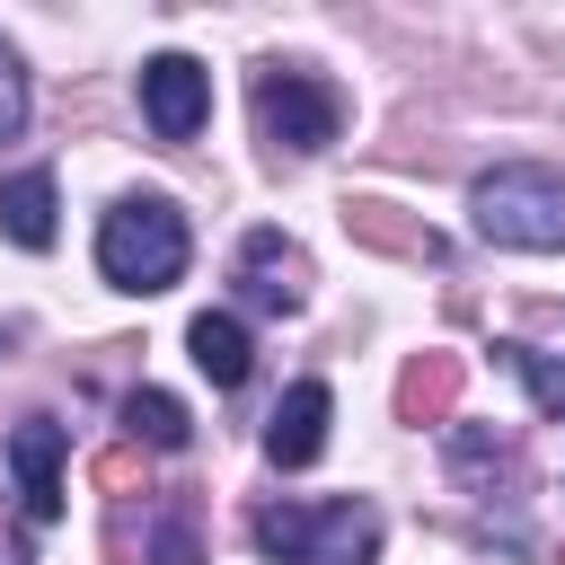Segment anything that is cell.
<instances>
[{"mask_svg": "<svg viewBox=\"0 0 565 565\" xmlns=\"http://www.w3.org/2000/svg\"><path fill=\"white\" fill-rule=\"evenodd\" d=\"M97 274L115 291H168L185 274V212L168 194H124L97 221Z\"/></svg>", "mask_w": 565, "mask_h": 565, "instance_id": "6da1fadb", "label": "cell"}, {"mask_svg": "<svg viewBox=\"0 0 565 565\" xmlns=\"http://www.w3.org/2000/svg\"><path fill=\"white\" fill-rule=\"evenodd\" d=\"M468 221H477V238H494V247H530V256L565 247V168H530V159L486 168V177L468 185Z\"/></svg>", "mask_w": 565, "mask_h": 565, "instance_id": "7a4b0ae2", "label": "cell"}, {"mask_svg": "<svg viewBox=\"0 0 565 565\" xmlns=\"http://www.w3.org/2000/svg\"><path fill=\"white\" fill-rule=\"evenodd\" d=\"M256 547L274 565H371L380 556V512L371 503H265Z\"/></svg>", "mask_w": 565, "mask_h": 565, "instance_id": "3957f363", "label": "cell"}, {"mask_svg": "<svg viewBox=\"0 0 565 565\" xmlns=\"http://www.w3.org/2000/svg\"><path fill=\"white\" fill-rule=\"evenodd\" d=\"M256 132H265L274 150H327V141L344 132V97H335L327 79H309V71L265 62V71H256Z\"/></svg>", "mask_w": 565, "mask_h": 565, "instance_id": "277c9868", "label": "cell"}, {"mask_svg": "<svg viewBox=\"0 0 565 565\" xmlns=\"http://www.w3.org/2000/svg\"><path fill=\"white\" fill-rule=\"evenodd\" d=\"M141 115H150L159 141H194L203 115H212V71H203L194 53H159V62H141Z\"/></svg>", "mask_w": 565, "mask_h": 565, "instance_id": "5b68a950", "label": "cell"}, {"mask_svg": "<svg viewBox=\"0 0 565 565\" xmlns=\"http://www.w3.org/2000/svg\"><path fill=\"white\" fill-rule=\"evenodd\" d=\"M238 291H247L256 309L291 318V309L309 300V256H300L282 230H247V238H238Z\"/></svg>", "mask_w": 565, "mask_h": 565, "instance_id": "8992f818", "label": "cell"}, {"mask_svg": "<svg viewBox=\"0 0 565 565\" xmlns=\"http://www.w3.org/2000/svg\"><path fill=\"white\" fill-rule=\"evenodd\" d=\"M327 380H300V388H282V406L265 415V459L274 468H309L318 450H327Z\"/></svg>", "mask_w": 565, "mask_h": 565, "instance_id": "52a82bcc", "label": "cell"}, {"mask_svg": "<svg viewBox=\"0 0 565 565\" xmlns=\"http://www.w3.org/2000/svg\"><path fill=\"white\" fill-rule=\"evenodd\" d=\"M9 459H18L26 521H53V512H62V424H53V415H26V424L9 433Z\"/></svg>", "mask_w": 565, "mask_h": 565, "instance_id": "ba28073f", "label": "cell"}, {"mask_svg": "<svg viewBox=\"0 0 565 565\" xmlns=\"http://www.w3.org/2000/svg\"><path fill=\"white\" fill-rule=\"evenodd\" d=\"M344 230L362 238V247H380V256H406V265H441L450 247H441V230H424V221H406L397 203H380V194H353L344 203Z\"/></svg>", "mask_w": 565, "mask_h": 565, "instance_id": "9c48e42d", "label": "cell"}, {"mask_svg": "<svg viewBox=\"0 0 565 565\" xmlns=\"http://www.w3.org/2000/svg\"><path fill=\"white\" fill-rule=\"evenodd\" d=\"M459 353H415L406 371H397V424H450V406H459Z\"/></svg>", "mask_w": 565, "mask_h": 565, "instance_id": "30bf717a", "label": "cell"}, {"mask_svg": "<svg viewBox=\"0 0 565 565\" xmlns=\"http://www.w3.org/2000/svg\"><path fill=\"white\" fill-rule=\"evenodd\" d=\"M185 353H194V371H203L212 388H238V380H247V327H238L230 309H203V318L185 327Z\"/></svg>", "mask_w": 565, "mask_h": 565, "instance_id": "8fae6325", "label": "cell"}, {"mask_svg": "<svg viewBox=\"0 0 565 565\" xmlns=\"http://www.w3.org/2000/svg\"><path fill=\"white\" fill-rule=\"evenodd\" d=\"M0 230L18 247H53V168H26L0 185Z\"/></svg>", "mask_w": 565, "mask_h": 565, "instance_id": "7c38bea8", "label": "cell"}, {"mask_svg": "<svg viewBox=\"0 0 565 565\" xmlns=\"http://www.w3.org/2000/svg\"><path fill=\"white\" fill-rule=\"evenodd\" d=\"M124 433L150 441V450H185L194 424H185V406H177L168 388H132V397H124Z\"/></svg>", "mask_w": 565, "mask_h": 565, "instance_id": "4fadbf2b", "label": "cell"}, {"mask_svg": "<svg viewBox=\"0 0 565 565\" xmlns=\"http://www.w3.org/2000/svg\"><path fill=\"white\" fill-rule=\"evenodd\" d=\"M141 565H203V539H194V503H159L150 539H141Z\"/></svg>", "mask_w": 565, "mask_h": 565, "instance_id": "5bb4252c", "label": "cell"}, {"mask_svg": "<svg viewBox=\"0 0 565 565\" xmlns=\"http://www.w3.org/2000/svg\"><path fill=\"white\" fill-rule=\"evenodd\" d=\"M503 362L530 380V397H539V415H565V362H547V353H530V344H503Z\"/></svg>", "mask_w": 565, "mask_h": 565, "instance_id": "9a60e30c", "label": "cell"}, {"mask_svg": "<svg viewBox=\"0 0 565 565\" xmlns=\"http://www.w3.org/2000/svg\"><path fill=\"white\" fill-rule=\"evenodd\" d=\"M26 132V71H18V53L0 44V141H18Z\"/></svg>", "mask_w": 565, "mask_h": 565, "instance_id": "2e32d148", "label": "cell"}, {"mask_svg": "<svg viewBox=\"0 0 565 565\" xmlns=\"http://www.w3.org/2000/svg\"><path fill=\"white\" fill-rule=\"evenodd\" d=\"M132 477H141V459H132V450H106V459H97V486H106V494H124Z\"/></svg>", "mask_w": 565, "mask_h": 565, "instance_id": "e0dca14e", "label": "cell"}, {"mask_svg": "<svg viewBox=\"0 0 565 565\" xmlns=\"http://www.w3.org/2000/svg\"><path fill=\"white\" fill-rule=\"evenodd\" d=\"M556 565H565V556H556Z\"/></svg>", "mask_w": 565, "mask_h": 565, "instance_id": "ac0fdd59", "label": "cell"}]
</instances>
